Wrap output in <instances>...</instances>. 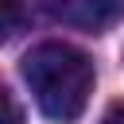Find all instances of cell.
Returning a JSON list of instances; mask_svg holds the SVG:
<instances>
[{"instance_id": "6da1fadb", "label": "cell", "mask_w": 124, "mask_h": 124, "mask_svg": "<svg viewBox=\"0 0 124 124\" xmlns=\"http://www.w3.org/2000/svg\"><path fill=\"white\" fill-rule=\"evenodd\" d=\"M19 74L39 105V112L54 124H74L93 93V62L70 43H39L23 54Z\"/></svg>"}, {"instance_id": "7a4b0ae2", "label": "cell", "mask_w": 124, "mask_h": 124, "mask_svg": "<svg viewBox=\"0 0 124 124\" xmlns=\"http://www.w3.org/2000/svg\"><path fill=\"white\" fill-rule=\"evenodd\" d=\"M54 19L78 31H105L124 16V0H54Z\"/></svg>"}, {"instance_id": "3957f363", "label": "cell", "mask_w": 124, "mask_h": 124, "mask_svg": "<svg viewBox=\"0 0 124 124\" xmlns=\"http://www.w3.org/2000/svg\"><path fill=\"white\" fill-rule=\"evenodd\" d=\"M8 4V23H4V35H12L19 27V0H4Z\"/></svg>"}, {"instance_id": "277c9868", "label": "cell", "mask_w": 124, "mask_h": 124, "mask_svg": "<svg viewBox=\"0 0 124 124\" xmlns=\"http://www.w3.org/2000/svg\"><path fill=\"white\" fill-rule=\"evenodd\" d=\"M101 124H124V101H116V105H108V112L101 116Z\"/></svg>"}, {"instance_id": "5b68a950", "label": "cell", "mask_w": 124, "mask_h": 124, "mask_svg": "<svg viewBox=\"0 0 124 124\" xmlns=\"http://www.w3.org/2000/svg\"><path fill=\"white\" fill-rule=\"evenodd\" d=\"M4 105H8V124H23V112H19V105H16L12 93H4Z\"/></svg>"}]
</instances>
